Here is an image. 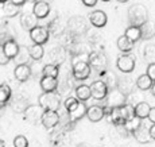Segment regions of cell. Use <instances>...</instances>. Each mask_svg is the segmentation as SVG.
I'll return each instance as SVG.
<instances>
[{"instance_id": "1", "label": "cell", "mask_w": 155, "mask_h": 147, "mask_svg": "<svg viewBox=\"0 0 155 147\" xmlns=\"http://www.w3.org/2000/svg\"><path fill=\"white\" fill-rule=\"evenodd\" d=\"M134 115H135V107L132 104H124L121 107L112 108L107 116H108V122L113 123L115 125H124L127 119Z\"/></svg>"}, {"instance_id": "2", "label": "cell", "mask_w": 155, "mask_h": 147, "mask_svg": "<svg viewBox=\"0 0 155 147\" xmlns=\"http://www.w3.org/2000/svg\"><path fill=\"white\" fill-rule=\"evenodd\" d=\"M128 20H130L131 26H138L142 27L143 25L148 22V11L146 5L143 4H132L128 8Z\"/></svg>"}, {"instance_id": "3", "label": "cell", "mask_w": 155, "mask_h": 147, "mask_svg": "<svg viewBox=\"0 0 155 147\" xmlns=\"http://www.w3.org/2000/svg\"><path fill=\"white\" fill-rule=\"evenodd\" d=\"M105 100V108H116V107H121L124 104H127V96L124 92H121L119 88H113L109 89L107 97L104 99Z\"/></svg>"}, {"instance_id": "4", "label": "cell", "mask_w": 155, "mask_h": 147, "mask_svg": "<svg viewBox=\"0 0 155 147\" xmlns=\"http://www.w3.org/2000/svg\"><path fill=\"white\" fill-rule=\"evenodd\" d=\"M39 105L43 108L45 111L51 109L57 111L61 105V100H59V95H55L54 92H43L42 95L38 97Z\"/></svg>"}, {"instance_id": "5", "label": "cell", "mask_w": 155, "mask_h": 147, "mask_svg": "<svg viewBox=\"0 0 155 147\" xmlns=\"http://www.w3.org/2000/svg\"><path fill=\"white\" fill-rule=\"evenodd\" d=\"M66 111H68L69 120L71 123H76V122H78L80 119H82L86 115V112H88V108H86L84 101H80L78 100L77 103H74L70 108H68Z\"/></svg>"}, {"instance_id": "6", "label": "cell", "mask_w": 155, "mask_h": 147, "mask_svg": "<svg viewBox=\"0 0 155 147\" xmlns=\"http://www.w3.org/2000/svg\"><path fill=\"white\" fill-rule=\"evenodd\" d=\"M89 65L99 73H104L107 70V66H108V59H107L104 53L94 52L89 55Z\"/></svg>"}, {"instance_id": "7", "label": "cell", "mask_w": 155, "mask_h": 147, "mask_svg": "<svg viewBox=\"0 0 155 147\" xmlns=\"http://www.w3.org/2000/svg\"><path fill=\"white\" fill-rule=\"evenodd\" d=\"M92 66L89 65V61H78L73 64V77L74 80H86L91 74Z\"/></svg>"}, {"instance_id": "8", "label": "cell", "mask_w": 155, "mask_h": 147, "mask_svg": "<svg viewBox=\"0 0 155 147\" xmlns=\"http://www.w3.org/2000/svg\"><path fill=\"white\" fill-rule=\"evenodd\" d=\"M91 91H92V97L99 100V101H103L104 99L107 97V95H108L109 88L105 84V81L97 80V81H93V82L91 84Z\"/></svg>"}, {"instance_id": "9", "label": "cell", "mask_w": 155, "mask_h": 147, "mask_svg": "<svg viewBox=\"0 0 155 147\" xmlns=\"http://www.w3.org/2000/svg\"><path fill=\"white\" fill-rule=\"evenodd\" d=\"M49 37H50L49 28L42 26H37L35 28H32L30 31V38L32 39L34 43H38V45H45L49 41Z\"/></svg>"}, {"instance_id": "10", "label": "cell", "mask_w": 155, "mask_h": 147, "mask_svg": "<svg viewBox=\"0 0 155 147\" xmlns=\"http://www.w3.org/2000/svg\"><path fill=\"white\" fill-rule=\"evenodd\" d=\"M43 112H45V109L41 105H28L23 113H25L26 120L35 124L38 120H42Z\"/></svg>"}, {"instance_id": "11", "label": "cell", "mask_w": 155, "mask_h": 147, "mask_svg": "<svg viewBox=\"0 0 155 147\" xmlns=\"http://www.w3.org/2000/svg\"><path fill=\"white\" fill-rule=\"evenodd\" d=\"M116 66H117V69L120 72H123V73H131V72L135 69V59H134V57L128 55V54H124V55H120L117 58Z\"/></svg>"}, {"instance_id": "12", "label": "cell", "mask_w": 155, "mask_h": 147, "mask_svg": "<svg viewBox=\"0 0 155 147\" xmlns=\"http://www.w3.org/2000/svg\"><path fill=\"white\" fill-rule=\"evenodd\" d=\"M41 123L45 125L46 128H53L55 127L57 124L59 123V115L57 111H51V109H47L43 112L42 115V120Z\"/></svg>"}, {"instance_id": "13", "label": "cell", "mask_w": 155, "mask_h": 147, "mask_svg": "<svg viewBox=\"0 0 155 147\" xmlns=\"http://www.w3.org/2000/svg\"><path fill=\"white\" fill-rule=\"evenodd\" d=\"M31 74H32V69L30 68L27 64L16 65V68H15V70H14L15 79H16L18 81H20V82L27 81L30 77H31Z\"/></svg>"}, {"instance_id": "14", "label": "cell", "mask_w": 155, "mask_h": 147, "mask_svg": "<svg viewBox=\"0 0 155 147\" xmlns=\"http://www.w3.org/2000/svg\"><path fill=\"white\" fill-rule=\"evenodd\" d=\"M2 52L4 53L5 55L10 57L11 59H15L16 55L19 54V52H20V47L14 39H8V41H4V43H3Z\"/></svg>"}, {"instance_id": "15", "label": "cell", "mask_w": 155, "mask_h": 147, "mask_svg": "<svg viewBox=\"0 0 155 147\" xmlns=\"http://www.w3.org/2000/svg\"><path fill=\"white\" fill-rule=\"evenodd\" d=\"M132 135L135 136V139L138 140L139 143H150L151 140H153V138H151V135H150V127H147L143 122H142V124L139 125V128Z\"/></svg>"}, {"instance_id": "16", "label": "cell", "mask_w": 155, "mask_h": 147, "mask_svg": "<svg viewBox=\"0 0 155 147\" xmlns=\"http://www.w3.org/2000/svg\"><path fill=\"white\" fill-rule=\"evenodd\" d=\"M89 22L92 23V26L99 27L100 28V27H104L107 25V22H108V16H107V14L104 12V11L96 10L89 15Z\"/></svg>"}, {"instance_id": "17", "label": "cell", "mask_w": 155, "mask_h": 147, "mask_svg": "<svg viewBox=\"0 0 155 147\" xmlns=\"http://www.w3.org/2000/svg\"><path fill=\"white\" fill-rule=\"evenodd\" d=\"M105 108L101 105H92L88 108V112H86V116L91 122L97 123L100 120H103V118L105 116Z\"/></svg>"}, {"instance_id": "18", "label": "cell", "mask_w": 155, "mask_h": 147, "mask_svg": "<svg viewBox=\"0 0 155 147\" xmlns=\"http://www.w3.org/2000/svg\"><path fill=\"white\" fill-rule=\"evenodd\" d=\"M37 23H38V18L35 16L34 12H25L20 16V25L27 31H31L32 28H35L38 26Z\"/></svg>"}, {"instance_id": "19", "label": "cell", "mask_w": 155, "mask_h": 147, "mask_svg": "<svg viewBox=\"0 0 155 147\" xmlns=\"http://www.w3.org/2000/svg\"><path fill=\"white\" fill-rule=\"evenodd\" d=\"M41 89L43 92H55L58 88V80L55 77H49V76H43L41 79Z\"/></svg>"}, {"instance_id": "20", "label": "cell", "mask_w": 155, "mask_h": 147, "mask_svg": "<svg viewBox=\"0 0 155 147\" xmlns=\"http://www.w3.org/2000/svg\"><path fill=\"white\" fill-rule=\"evenodd\" d=\"M32 12L35 14V16L38 18V19H43V18H46L47 15L50 12V5L47 4L46 2H35L34 3V7H32Z\"/></svg>"}, {"instance_id": "21", "label": "cell", "mask_w": 155, "mask_h": 147, "mask_svg": "<svg viewBox=\"0 0 155 147\" xmlns=\"http://www.w3.org/2000/svg\"><path fill=\"white\" fill-rule=\"evenodd\" d=\"M19 7L20 5L15 4L12 0H8V2L3 3L2 4V11H3V15L5 18H12V16H16L19 14Z\"/></svg>"}, {"instance_id": "22", "label": "cell", "mask_w": 155, "mask_h": 147, "mask_svg": "<svg viewBox=\"0 0 155 147\" xmlns=\"http://www.w3.org/2000/svg\"><path fill=\"white\" fill-rule=\"evenodd\" d=\"M142 120L143 119L138 118L136 115H134V116H131L130 119H127V122L124 123V125H121V127H124V130L128 131L130 134H134L139 128V125L142 124Z\"/></svg>"}, {"instance_id": "23", "label": "cell", "mask_w": 155, "mask_h": 147, "mask_svg": "<svg viewBox=\"0 0 155 147\" xmlns=\"http://www.w3.org/2000/svg\"><path fill=\"white\" fill-rule=\"evenodd\" d=\"M150 111H151L150 104L146 103V101H139L135 105V115L140 119H148Z\"/></svg>"}, {"instance_id": "24", "label": "cell", "mask_w": 155, "mask_h": 147, "mask_svg": "<svg viewBox=\"0 0 155 147\" xmlns=\"http://www.w3.org/2000/svg\"><path fill=\"white\" fill-rule=\"evenodd\" d=\"M76 96L77 99H78L80 101H88L89 99L92 97V91H91V85H85V84H82V85H78L76 88Z\"/></svg>"}, {"instance_id": "25", "label": "cell", "mask_w": 155, "mask_h": 147, "mask_svg": "<svg viewBox=\"0 0 155 147\" xmlns=\"http://www.w3.org/2000/svg\"><path fill=\"white\" fill-rule=\"evenodd\" d=\"M153 84H154V81L151 80V77L148 76L147 73H146V74H140V76L138 77V80H136V86H138V89H140V91H147V89H151Z\"/></svg>"}, {"instance_id": "26", "label": "cell", "mask_w": 155, "mask_h": 147, "mask_svg": "<svg viewBox=\"0 0 155 147\" xmlns=\"http://www.w3.org/2000/svg\"><path fill=\"white\" fill-rule=\"evenodd\" d=\"M28 53H30L31 59H34V61H39V59H42L45 50H43L42 45L34 43V45H31V46H28Z\"/></svg>"}, {"instance_id": "27", "label": "cell", "mask_w": 155, "mask_h": 147, "mask_svg": "<svg viewBox=\"0 0 155 147\" xmlns=\"http://www.w3.org/2000/svg\"><path fill=\"white\" fill-rule=\"evenodd\" d=\"M116 43H117V47H119L120 52L128 53V52H131V50L134 49V43H135V42H132L131 39H128L126 35H123V37L119 38Z\"/></svg>"}, {"instance_id": "28", "label": "cell", "mask_w": 155, "mask_h": 147, "mask_svg": "<svg viewBox=\"0 0 155 147\" xmlns=\"http://www.w3.org/2000/svg\"><path fill=\"white\" fill-rule=\"evenodd\" d=\"M126 37L128 38V39H131L132 42H136L139 41L142 38V28L138 26H130L126 30Z\"/></svg>"}, {"instance_id": "29", "label": "cell", "mask_w": 155, "mask_h": 147, "mask_svg": "<svg viewBox=\"0 0 155 147\" xmlns=\"http://www.w3.org/2000/svg\"><path fill=\"white\" fill-rule=\"evenodd\" d=\"M11 95H12L11 88L5 82H3L2 86H0V103H2V105H5V104L10 101Z\"/></svg>"}, {"instance_id": "30", "label": "cell", "mask_w": 155, "mask_h": 147, "mask_svg": "<svg viewBox=\"0 0 155 147\" xmlns=\"http://www.w3.org/2000/svg\"><path fill=\"white\" fill-rule=\"evenodd\" d=\"M42 73L43 76H49V77H58L59 74V69H58V65L55 64H49V65H45L43 69H42Z\"/></svg>"}, {"instance_id": "31", "label": "cell", "mask_w": 155, "mask_h": 147, "mask_svg": "<svg viewBox=\"0 0 155 147\" xmlns=\"http://www.w3.org/2000/svg\"><path fill=\"white\" fill-rule=\"evenodd\" d=\"M105 84L108 85L109 89L117 88L119 80L116 79V76H115V73H113V72H107V73H105Z\"/></svg>"}, {"instance_id": "32", "label": "cell", "mask_w": 155, "mask_h": 147, "mask_svg": "<svg viewBox=\"0 0 155 147\" xmlns=\"http://www.w3.org/2000/svg\"><path fill=\"white\" fill-rule=\"evenodd\" d=\"M144 58L147 59L150 64L155 62V45H148L144 49Z\"/></svg>"}, {"instance_id": "33", "label": "cell", "mask_w": 155, "mask_h": 147, "mask_svg": "<svg viewBox=\"0 0 155 147\" xmlns=\"http://www.w3.org/2000/svg\"><path fill=\"white\" fill-rule=\"evenodd\" d=\"M140 28H142V38H143V39H148V38H151L154 35L155 27L150 28V25H148V22L146 23V25H143Z\"/></svg>"}, {"instance_id": "34", "label": "cell", "mask_w": 155, "mask_h": 147, "mask_svg": "<svg viewBox=\"0 0 155 147\" xmlns=\"http://www.w3.org/2000/svg\"><path fill=\"white\" fill-rule=\"evenodd\" d=\"M14 147H28V140L23 135H18L14 139Z\"/></svg>"}, {"instance_id": "35", "label": "cell", "mask_w": 155, "mask_h": 147, "mask_svg": "<svg viewBox=\"0 0 155 147\" xmlns=\"http://www.w3.org/2000/svg\"><path fill=\"white\" fill-rule=\"evenodd\" d=\"M147 74L151 77V80L155 82V62H153V64H150L147 66Z\"/></svg>"}, {"instance_id": "36", "label": "cell", "mask_w": 155, "mask_h": 147, "mask_svg": "<svg viewBox=\"0 0 155 147\" xmlns=\"http://www.w3.org/2000/svg\"><path fill=\"white\" fill-rule=\"evenodd\" d=\"M77 101H78V99H77V97H68V99H65V103H64L65 109H68V108H70V107L73 105L74 103H77Z\"/></svg>"}, {"instance_id": "37", "label": "cell", "mask_w": 155, "mask_h": 147, "mask_svg": "<svg viewBox=\"0 0 155 147\" xmlns=\"http://www.w3.org/2000/svg\"><path fill=\"white\" fill-rule=\"evenodd\" d=\"M10 61H11V58H10V57H8V55H5V54L2 52V55H0V64H2L3 66H4V65H7Z\"/></svg>"}, {"instance_id": "38", "label": "cell", "mask_w": 155, "mask_h": 147, "mask_svg": "<svg viewBox=\"0 0 155 147\" xmlns=\"http://www.w3.org/2000/svg\"><path fill=\"white\" fill-rule=\"evenodd\" d=\"M97 2H99V0H82L84 5H86V7H94V5L97 4Z\"/></svg>"}, {"instance_id": "39", "label": "cell", "mask_w": 155, "mask_h": 147, "mask_svg": "<svg viewBox=\"0 0 155 147\" xmlns=\"http://www.w3.org/2000/svg\"><path fill=\"white\" fill-rule=\"evenodd\" d=\"M148 120L151 122V124H154V123H155V107L151 108L150 115H148Z\"/></svg>"}, {"instance_id": "40", "label": "cell", "mask_w": 155, "mask_h": 147, "mask_svg": "<svg viewBox=\"0 0 155 147\" xmlns=\"http://www.w3.org/2000/svg\"><path fill=\"white\" fill-rule=\"evenodd\" d=\"M150 135L153 138V140H155V123L151 124V127H150Z\"/></svg>"}, {"instance_id": "41", "label": "cell", "mask_w": 155, "mask_h": 147, "mask_svg": "<svg viewBox=\"0 0 155 147\" xmlns=\"http://www.w3.org/2000/svg\"><path fill=\"white\" fill-rule=\"evenodd\" d=\"M12 2L15 3V4H18V5H23L26 2H27V0H12Z\"/></svg>"}, {"instance_id": "42", "label": "cell", "mask_w": 155, "mask_h": 147, "mask_svg": "<svg viewBox=\"0 0 155 147\" xmlns=\"http://www.w3.org/2000/svg\"><path fill=\"white\" fill-rule=\"evenodd\" d=\"M151 93H153V96L155 97V82L153 84V86H151Z\"/></svg>"}, {"instance_id": "43", "label": "cell", "mask_w": 155, "mask_h": 147, "mask_svg": "<svg viewBox=\"0 0 155 147\" xmlns=\"http://www.w3.org/2000/svg\"><path fill=\"white\" fill-rule=\"evenodd\" d=\"M0 147H5V142H4V140H2V143H0Z\"/></svg>"}, {"instance_id": "44", "label": "cell", "mask_w": 155, "mask_h": 147, "mask_svg": "<svg viewBox=\"0 0 155 147\" xmlns=\"http://www.w3.org/2000/svg\"><path fill=\"white\" fill-rule=\"evenodd\" d=\"M119 3H127V2H130V0H117Z\"/></svg>"}, {"instance_id": "45", "label": "cell", "mask_w": 155, "mask_h": 147, "mask_svg": "<svg viewBox=\"0 0 155 147\" xmlns=\"http://www.w3.org/2000/svg\"><path fill=\"white\" fill-rule=\"evenodd\" d=\"M0 2H2V4H3V3H5V2H8V0H0Z\"/></svg>"}, {"instance_id": "46", "label": "cell", "mask_w": 155, "mask_h": 147, "mask_svg": "<svg viewBox=\"0 0 155 147\" xmlns=\"http://www.w3.org/2000/svg\"><path fill=\"white\" fill-rule=\"evenodd\" d=\"M103 2H111V0H103Z\"/></svg>"}, {"instance_id": "47", "label": "cell", "mask_w": 155, "mask_h": 147, "mask_svg": "<svg viewBox=\"0 0 155 147\" xmlns=\"http://www.w3.org/2000/svg\"><path fill=\"white\" fill-rule=\"evenodd\" d=\"M30 2H37V0H30Z\"/></svg>"}]
</instances>
